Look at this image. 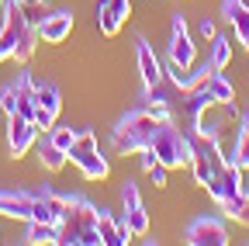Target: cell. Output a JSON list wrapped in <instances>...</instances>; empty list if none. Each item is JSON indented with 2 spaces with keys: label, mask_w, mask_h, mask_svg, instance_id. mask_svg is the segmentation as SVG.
Segmentation results:
<instances>
[{
  "label": "cell",
  "mask_w": 249,
  "mask_h": 246,
  "mask_svg": "<svg viewBox=\"0 0 249 246\" xmlns=\"http://www.w3.org/2000/svg\"><path fill=\"white\" fill-rule=\"evenodd\" d=\"M59 246H101L97 236V205L83 194H66V208L59 219Z\"/></svg>",
  "instance_id": "cell-1"
},
{
  "label": "cell",
  "mask_w": 249,
  "mask_h": 246,
  "mask_svg": "<svg viewBox=\"0 0 249 246\" xmlns=\"http://www.w3.org/2000/svg\"><path fill=\"white\" fill-rule=\"evenodd\" d=\"M35 42H38V28L31 24L28 11L18 4V0H7L4 4V21H0V63L4 59H24L35 52Z\"/></svg>",
  "instance_id": "cell-2"
},
{
  "label": "cell",
  "mask_w": 249,
  "mask_h": 246,
  "mask_svg": "<svg viewBox=\"0 0 249 246\" xmlns=\"http://www.w3.org/2000/svg\"><path fill=\"white\" fill-rule=\"evenodd\" d=\"M149 149L156 152V160L166 170H183L194 160V139H191V132H183L177 121H160L156 132H152Z\"/></svg>",
  "instance_id": "cell-3"
},
{
  "label": "cell",
  "mask_w": 249,
  "mask_h": 246,
  "mask_svg": "<svg viewBox=\"0 0 249 246\" xmlns=\"http://www.w3.org/2000/svg\"><path fill=\"white\" fill-rule=\"evenodd\" d=\"M156 114L149 108H135L128 111L124 118L114 121V129H111V149L121 152V156H128V152H139L152 142V132H156Z\"/></svg>",
  "instance_id": "cell-4"
},
{
  "label": "cell",
  "mask_w": 249,
  "mask_h": 246,
  "mask_svg": "<svg viewBox=\"0 0 249 246\" xmlns=\"http://www.w3.org/2000/svg\"><path fill=\"white\" fill-rule=\"evenodd\" d=\"M70 156V163L87 177V180H107V173H111V163H107V156L101 152V146H97V132H80L76 135V142H73V149L66 152Z\"/></svg>",
  "instance_id": "cell-5"
},
{
  "label": "cell",
  "mask_w": 249,
  "mask_h": 246,
  "mask_svg": "<svg viewBox=\"0 0 249 246\" xmlns=\"http://www.w3.org/2000/svg\"><path fill=\"white\" fill-rule=\"evenodd\" d=\"M0 108H4V114H21V118H31L35 121V76H31L28 70L18 73L11 83H4V90H0Z\"/></svg>",
  "instance_id": "cell-6"
},
{
  "label": "cell",
  "mask_w": 249,
  "mask_h": 246,
  "mask_svg": "<svg viewBox=\"0 0 249 246\" xmlns=\"http://www.w3.org/2000/svg\"><path fill=\"white\" fill-rule=\"evenodd\" d=\"M183 243L187 246H229L232 236L218 215H194L183 229Z\"/></svg>",
  "instance_id": "cell-7"
},
{
  "label": "cell",
  "mask_w": 249,
  "mask_h": 246,
  "mask_svg": "<svg viewBox=\"0 0 249 246\" xmlns=\"http://www.w3.org/2000/svg\"><path fill=\"white\" fill-rule=\"evenodd\" d=\"M166 63L180 66V70H191L197 63V45L191 38V28H187L183 14L170 18V45H166Z\"/></svg>",
  "instance_id": "cell-8"
},
{
  "label": "cell",
  "mask_w": 249,
  "mask_h": 246,
  "mask_svg": "<svg viewBox=\"0 0 249 246\" xmlns=\"http://www.w3.org/2000/svg\"><path fill=\"white\" fill-rule=\"evenodd\" d=\"M121 208H124L121 219L128 222L132 236H149L152 219H149V208H145V201H142V191H139L135 180H124V188H121Z\"/></svg>",
  "instance_id": "cell-9"
},
{
  "label": "cell",
  "mask_w": 249,
  "mask_h": 246,
  "mask_svg": "<svg viewBox=\"0 0 249 246\" xmlns=\"http://www.w3.org/2000/svg\"><path fill=\"white\" fill-rule=\"evenodd\" d=\"M211 108H218V104H214L211 90H208L204 83H197V87H191V90H180V101H173V111L183 114V118H187V125H191L187 132H194V129H197V121H201V114L211 111Z\"/></svg>",
  "instance_id": "cell-10"
},
{
  "label": "cell",
  "mask_w": 249,
  "mask_h": 246,
  "mask_svg": "<svg viewBox=\"0 0 249 246\" xmlns=\"http://www.w3.org/2000/svg\"><path fill=\"white\" fill-rule=\"evenodd\" d=\"M38 142V125L31 118H21V114H11L7 118V146H11V156L21 160L28 156V149Z\"/></svg>",
  "instance_id": "cell-11"
},
{
  "label": "cell",
  "mask_w": 249,
  "mask_h": 246,
  "mask_svg": "<svg viewBox=\"0 0 249 246\" xmlns=\"http://www.w3.org/2000/svg\"><path fill=\"white\" fill-rule=\"evenodd\" d=\"M35 194L38 191H31V188H0V215L28 222L31 219V205H35Z\"/></svg>",
  "instance_id": "cell-12"
},
{
  "label": "cell",
  "mask_w": 249,
  "mask_h": 246,
  "mask_svg": "<svg viewBox=\"0 0 249 246\" xmlns=\"http://www.w3.org/2000/svg\"><path fill=\"white\" fill-rule=\"evenodd\" d=\"M73 32V11H49L38 21V38L45 45H62Z\"/></svg>",
  "instance_id": "cell-13"
},
{
  "label": "cell",
  "mask_w": 249,
  "mask_h": 246,
  "mask_svg": "<svg viewBox=\"0 0 249 246\" xmlns=\"http://www.w3.org/2000/svg\"><path fill=\"white\" fill-rule=\"evenodd\" d=\"M97 236H101V246H124L132 243V229L124 219L111 215L107 208H97Z\"/></svg>",
  "instance_id": "cell-14"
},
{
  "label": "cell",
  "mask_w": 249,
  "mask_h": 246,
  "mask_svg": "<svg viewBox=\"0 0 249 246\" xmlns=\"http://www.w3.org/2000/svg\"><path fill=\"white\" fill-rule=\"evenodd\" d=\"M62 208H66V194H55L52 188H42L35 194V205H31V222H49L59 226Z\"/></svg>",
  "instance_id": "cell-15"
},
{
  "label": "cell",
  "mask_w": 249,
  "mask_h": 246,
  "mask_svg": "<svg viewBox=\"0 0 249 246\" xmlns=\"http://www.w3.org/2000/svg\"><path fill=\"white\" fill-rule=\"evenodd\" d=\"M135 59H139V76H142V87H156V83H163V63H160V56L152 52V45L145 38L135 42Z\"/></svg>",
  "instance_id": "cell-16"
},
{
  "label": "cell",
  "mask_w": 249,
  "mask_h": 246,
  "mask_svg": "<svg viewBox=\"0 0 249 246\" xmlns=\"http://www.w3.org/2000/svg\"><path fill=\"white\" fill-rule=\"evenodd\" d=\"M204 191L211 194V201H214V205H225L229 198L242 194V191H239V167H235V163H225V170L218 173Z\"/></svg>",
  "instance_id": "cell-17"
},
{
  "label": "cell",
  "mask_w": 249,
  "mask_h": 246,
  "mask_svg": "<svg viewBox=\"0 0 249 246\" xmlns=\"http://www.w3.org/2000/svg\"><path fill=\"white\" fill-rule=\"evenodd\" d=\"M222 18L235 28L239 45L249 49V4L246 0H222Z\"/></svg>",
  "instance_id": "cell-18"
},
{
  "label": "cell",
  "mask_w": 249,
  "mask_h": 246,
  "mask_svg": "<svg viewBox=\"0 0 249 246\" xmlns=\"http://www.w3.org/2000/svg\"><path fill=\"white\" fill-rule=\"evenodd\" d=\"M35 108L49 111L52 118H59V111H62V90L52 80H35Z\"/></svg>",
  "instance_id": "cell-19"
},
{
  "label": "cell",
  "mask_w": 249,
  "mask_h": 246,
  "mask_svg": "<svg viewBox=\"0 0 249 246\" xmlns=\"http://www.w3.org/2000/svg\"><path fill=\"white\" fill-rule=\"evenodd\" d=\"M35 156H38V167L49 170V173H59L62 167H66V152H62L49 135H42V139L35 142Z\"/></svg>",
  "instance_id": "cell-20"
},
{
  "label": "cell",
  "mask_w": 249,
  "mask_h": 246,
  "mask_svg": "<svg viewBox=\"0 0 249 246\" xmlns=\"http://www.w3.org/2000/svg\"><path fill=\"white\" fill-rule=\"evenodd\" d=\"M204 87L211 90V97H214L218 108H225V104L235 101V87H232V80H229L222 70H211V73L204 76Z\"/></svg>",
  "instance_id": "cell-21"
},
{
  "label": "cell",
  "mask_w": 249,
  "mask_h": 246,
  "mask_svg": "<svg viewBox=\"0 0 249 246\" xmlns=\"http://www.w3.org/2000/svg\"><path fill=\"white\" fill-rule=\"evenodd\" d=\"M225 160H229V163H242V167H249V114L239 118V132H235L232 149L225 152Z\"/></svg>",
  "instance_id": "cell-22"
},
{
  "label": "cell",
  "mask_w": 249,
  "mask_h": 246,
  "mask_svg": "<svg viewBox=\"0 0 249 246\" xmlns=\"http://www.w3.org/2000/svg\"><path fill=\"white\" fill-rule=\"evenodd\" d=\"M24 243H31V246H59V229L49 226V222H31L28 219Z\"/></svg>",
  "instance_id": "cell-23"
},
{
  "label": "cell",
  "mask_w": 249,
  "mask_h": 246,
  "mask_svg": "<svg viewBox=\"0 0 249 246\" xmlns=\"http://www.w3.org/2000/svg\"><path fill=\"white\" fill-rule=\"evenodd\" d=\"M208 59H211L214 70H225L232 63V38L229 35H214L211 45H208Z\"/></svg>",
  "instance_id": "cell-24"
},
{
  "label": "cell",
  "mask_w": 249,
  "mask_h": 246,
  "mask_svg": "<svg viewBox=\"0 0 249 246\" xmlns=\"http://www.w3.org/2000/svg\"><path fill=\"white\" fill-rule=\"evenodd\" d=\"M121 24H124V21L114 14V7L107 4V0H101V7H97V28H101V35H104V38H114V35L121 32Z\"/></svg>",
  "instance_id": "cell-25"
},
{
  "label": "cell",
  "mask_w": 249,
  "mask_h": 246,
  "mask_svg": "<svg viewBox=\"0 0 249 246\" xmlns=\"http://www.w3.org/2000/svg\"><path fill=\"white\" fill-rule=\"evenodd\" d=\"M45 135H49V139H52V142H55L62 152H70L80 132H76V129H70V125H52V132H45ZM66 160H70V156H66Z\"/></svg>",
  "instance_id": "cell-26"
},
{
  "label": "cell",
  "mask_w": 249,
  "mask_h": 246,
  "mask_svg": "<svg viewBox=\"0 0 249 246\" xmlns=\"http://www.w3.org/2000/svg\"><path fill=\"white\" fill-rule=\"evenodd\" d=\"M197 35H201L204 42H211V38L218 35V28H214V21H211V18H201V21H197Z\"/></svg>",
  "instance_id": "cell-27"
},
{
  "label": "cell",
  "mask_w": 249,
  "mask_h": 246,
  "mask_svg": "<svg viewBox=\"0 0 249 246\" xmlns=\"http://www.w3.org/2000/svg\"><path fill=\"white\" fill-rule=\"evenodd\" d=\"M166 173H170V170H166L163 163H156V167L149 170V177H152V184H156V188H166Z\"/></svg>",
  "instance_id": "cell-28"
},
{
  "label": "cell",
  "mask_w": 249,
  "mask_h": 246,
  "mask_svg": "<svg viewBox=\"0 0 249 246\" xmlns=\"http://www.w3.org/2000/svg\"><path fill=\"white\" fill-rule=\"evenodd\" d=\"M239 167V191L249 198V167H242V163H235Z\"/></svg>",
  "instance_id": "cell-29"
},
{
  "label": "cell",
  "mask_w": 249,
  "mask_h": 246,
  "mask_svg": "<svg viewBox=\"0 0 249 246\" xmlns=\"http://www.w3.org/2000/svg\"><path fill=\"white\" fill-rule=\"evenodd\" d=\"M21 7H38V4H45V0H18Z\"/></svg>",
  "instance_id": "cell-30"
},
{
  "label": "cell",
  "mask_w": 249,
  "mask_h": 246,
  "mask_svg": "<svg viewBox=\"0 0 249 246\" xmlns=\"http://www.w3.org/2000/svg\"><path fill=\"white\" fill-rule=\"evenodd\" d=\"M4 4H7V0H0V11H4Z\"/></svg>",
  "instance_id": "cell-31"
},
{
  "label": "cell",
  "mask_w": 249,
  "mask_h": 246,
  "mask_svg": "<svg viewBox=\"0 0 249 246\" xmlns=\"http://www.w3.org/2000/svg\"><path fill=\"white\" fill-rule=\"evenodd\" d=\"M0 243H4V236H0Z\"/></svg>",
  "instance_id": "cell-32"
}]
</instances>
